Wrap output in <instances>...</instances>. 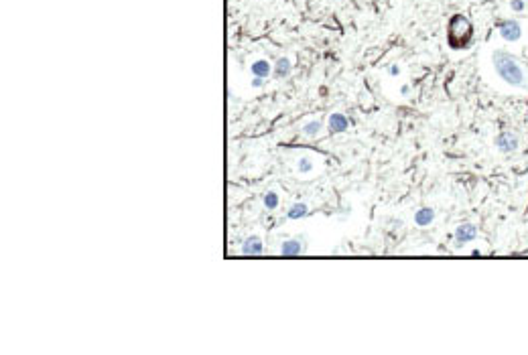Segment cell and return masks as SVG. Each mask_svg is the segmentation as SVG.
I'll use <instances>...</instances> for the list:
<instances>
[{
	"instance_id": "cell-1",
	"label": "cell",
	"mask_w": 528,
	"mask_h": 355,
	"mask_svg": "<svg viewBox=\"0 0 528 355\" xmlns=\"http://www.w3.org/2000/svg\"><path fill=\"white\" fill-rule=\"evenodd\" d=\"M492 65L496 69V74L502 82H506L508 86L512 88H526V74H524V69L520 65V61L504 51V49H496L492 53Z\"/></svg>"
},
{
	"instance_id": "cell-2",
	"label": "cell",
	"mask_w": 528,
	"mask_h": 355,
	"mask_svg": "<svg viewBox=\"0 0 528 355\" xmlns=\"http://www.w3.org/2000/svg\"><path fill=\"white\" fill-rule=\"evenodd\" d=\"M474 37V27L470 23V19L465 15H453L449 21V27H447V41L451 45V49L455 51H461L470 45Z\"/></svg>"
},
{
	"instance_id": "cell-3",
	"label": "cell",
	"mask_w": 528,
	"mask_h": 355,
	"mask_svg": "<svg viewBox=\"0 0 528 355\" xmlns=\"http://www.w3.org/2000/svg\"><path fill=\"white\" fill-rule=\"evenodd\" d=\"M494 145H496V149H498L502 155H510V153H516V151H518L520 140H518V134H514L512 130H502V132L496 134Z\"/></svg>"
},
{
	"instance_id": "cell-4",
	"label": "cell",
	"mask_w": 528,
	"mask_h": 355,
	"mask_svg": "<svg viewBox=\"0 0 528 355\" xmlns=\"http://www.w3.org/2000/svg\"><path fill=\"white\" fill-rule=\"evenodd\" d=\"M498 31H500V37L508 43H516L520 41L522 37V27L516 19H506V21H500L498 23Z\"/></svg>"
},
{
	"instance_id": "cell-5",
	"label": "cell",
	"mask_w": 528,
	"mask_h": 355,
	"mask_svg": "<svg viewBox=\"0 0 528 355\" xmlns=\"http://www.w3.org/2000/svg\"><path fill=\"white\" fill-rule=\"evenodd\" d=\"M455 242L461 246V244H467V242H474L478 238V228L474 224H461L455 228V234H453Z\"/></svg>"
},
{
	"instance_id": "cell-6",
	"label": "cell",
	"mask_w": 528,
	"mask_h": 355,
	"mask_svg": "<svg viewBox=\"0 0 528 355\" xmlns=\"http://www.w3.org/2000/svg\"><path fill=\"white\" fill-rule=\"evenodd\" d=\"M242 254L244 256H260L264 252V244L258 236H248L244 242H242Z\"/></svg>"
},
{
	"instance_id": "cell-7",
	"label": "cell",
	"mask_w": 528,
	"mask_h": 355,
	"mask_svg": "<svg viewBox=\"0 0 528 355\" xmlns=\"http://www.w3.org/2000/svg\"><path fill=\"white\" fill-rule=\"evenodd\" d=\"M327 128H329V132H331V134H341V132H345V130L349 128V120H347V116H343V114L335 112V114H331V116H329Z\"/></svg>"
},
{
	"instance_id": "cell-8",
	"label": "cell",
	"mask_w": 528,
	"mask_h": 355,
	"mask_svg": "<svg viewBox=\"0 0 528 355\" xmlns=\"http://www.w3.org/2000/svg\"><path fill=\"white\" fill-rule=\"evenodd\" d=\"M303 252H305V246H303V240H301V238L286 240V242H282V246H280V254H282V256H301Z\"/></svg>"
},
{
	"instance_id": "cell-9",
	"label": "cell",
	"mask_w": 528,
	"mask_h": 355,
	"mask_svg": "<svg viewBox=\"0 0 528 355\" xmlns=\"http://www.w3.org/2000/svg\"><path fill=\"white\" fill-rule=\"evenodd\" d=\"M290 71H292V65H290V61H288L286 57H278L276 63L272 65V76H274L276 80H284V78H288V76H290Z\"/></svg>"
},
{
	"instance_id": "cell-10",
	"label": "cell",
	"mask_w": 528,
	"mask_h": 355,
	"mask_svg": "<svg viewBox=\"0 0 528 355\" xmlns=\"http://www.w3.org/2000/svg\"><path fill=\"white\" fill-rule=\"evenodd\" d=\"M250 74H252L254 78L266 80V78L272 74V65H270L266 59H256V61L250 65Z\"/></svg>"
},
{
	"instance_id": "cell-11",
	"label": "cell",
	"mask_w": 528,
	"mask_h": 355,
	"mask_svg": "<svg viewBox=\"0 0 528 355\" xmlns=\"http://www.w3.org/2000/svg\"><path fill=\"white\" fill-rule=\"evenodd\" d=\"M433 220H435V209H433V207H421V209L415 213V224H417L419 228L431 226Z\"/></svg>"
},
{
	"instance_id": "cell-12",
	"label": "cell",
	"mask_w": 528,
	"mask_h": 355,
	"mask_svg": "<svg viewBox=\"0 0 528 355\" xmlns=\"http://www.w3.org/2000/svg\"><path fill=\"white\" fill-rule=\"evenodd\" d=\"M309 213V205L307 203H295L290 205V209L286 211V218L288 220H301V218H305Z\"/></svg>"
},
{
	"instance_id": "cell-13",
	"label": "cell",
	"mask_w": 528,
	"mask_h": 355,
	"mask_svg": "<svg viewBox=\"0 0 528 355\" xmlns=\"http://www.w3.org/2000/svg\"><path fill=\"white\" fill-rule=\"evenodd\" d=\"M321 122L319 120H309V122H305L303 126H301V132H303V136H307V138H315V136H319V132H321Z\"/></svg>"
},
{
	"instance_id": "cell-14",
	"label": "cell",
	"mask_w": 528,
	"mask_h": 355,
	"mask_svg": "<svg viewBox=\"0 0 528 355\" xmlns=\"http://www.w3.org/2000/svg\"><path fill=\"white\" fill-rule=\"evenodd\" d=\"M262 203H264V207L266 209H276L278 207V203H280V197H278V193H274V191H268L264 197H262Z\"/></svg>"
},
{
	"instance_id": "cell-15",
	"label": "cell",
	"mask_w": 528,
	"mask_h": 355,
	"mask_svg": "<svg viewBox=\"0 0 528 355\" xmlns=\"http://www.w3.org/2000/svg\"><path fill=\"white\" fill-rule=\"evenodd\" d=\"M297 171H299L301 175L311 173V171H313V161H311L309 157H301V159L297 161Z\"/></svg>"
},
{
	"instance_id": "cell-16",
	"label": "cell",
	"mask_w": 528,
	"mask_h": 355,
	"mask_svg": "<svg viewBox=\"0 0 528 355\" xmlns=\"http://www.w3.org/2000/svg\"><path fill=\"white\" fill-rule=\"evenodd\" d=\"M510 9L514 13H522L524 11V0H510Z\"/></svg>"
},
{
	"instance_id": "cell-17",
	"label": "cell",
	"mask_w": 528,
	"mask_h": 355,
	"mask_svg": "<svg viewBox=\"0 0 528 355\" xmlns=\"http://www.w3.org/2000/svg\"><path fill=\"white\" fill-rule=\"evenodd\" d=\"M250 86H252L254 90H260V88H264V86H266V82H264L262 78H252V82H250Z\"/></svg>"
},
{
	"instance_id": "cell-18",
	"label": "cell",
	"mask_w": 528,
	"mask_h": 355,
	"mask_svg": "<svg viewBox=\"0 0 528 355\" xmlns=\"http://www.w3.org/2000/svg\"><path fill=\"white\" fill-rule=\"evenodd\" d=\"M388 74H390L392 78L400 76V67H398V65H390V67H388Z\"/></svg>"
},
{
	"instance_id": "cell-19",
	"label": "cell",
	"mask_w": 528,
	"mask_h": 355,
	"mask_svg": "<svg viewBox=\"0 0 528 355\" xmlns=\"http://www.w3.org/2000/svg\"><path fill=\"white\" fill-rule=\"evenodd\" d=\"M408 92H410V88H408V86H402V88H400V94H402V96H406Z\"/></svg>"
}]
</instances>
